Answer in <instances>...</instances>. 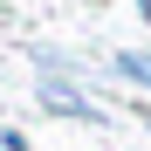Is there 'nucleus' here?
<instances>
[{
    "label": "nucleus",
    "instance_id": "f03ea898",
    "mask_svg": "<svg viewBox=\"0 0 151 151\" xmlns=\"http://www.w3.org/2000/svg\"><path fill=\"white\" fill-rule=\"evenodd\" d=\"M110 69L124 76V83H137V89H151V55H137V48H131V55H117Z\"/></svg>",
    "mask_w": 151,
    "mask_h": 151
},
{
    "label": "nucleus",
    "instance_id": "f257e3e1",
    "mask_svg": "<svg viewBox=\"0 0 151 151\" xmlns=\"http://www.w3.org/2000/svg\"><path fill=\"white\" fill-rule=\"evenodd\" d=\"M41 103H48V110H62V117H83V124H96L89 96H76V89L62 83V76H48V83H41Z\"/></svg>",
    "mask_w": 151,
    "mask_h": 151
}]
</instances>
